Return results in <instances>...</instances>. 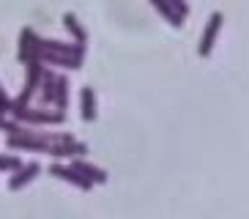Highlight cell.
I'll use <instances>...</instances> for the list:
<instances>
[{
    "label": "cell",
    "instance_id": "1",
    "mask_svg": "<svg viewBox=\"0 0 249 219\" xmlns=\"http://www.w3.org/2000/svg\"><path fill=\"white\" fill-rule=\"evenodd\" d=\"M19 121H36V124H60L63 121V112H44V110H22V112H17Z\"/></svg>",
    "mask_w": 249,
    "mask_h": 219
},
{
    "label": "cell",
    "instance_id": "2",
    "mask_svg": "<svg viewBox=\"0 0 249 219\" xmlns=\"http://www.w3.org/2000/svg\"><path fill=\"white\" fill-rule=\"evenodd\" d=\"M219 22H222V14H213L211 17V22H208V28H205V33H203V41H200V55H208L211 52V47H213V38H216V33H219Z\"/></svg>",
    "mask_w": 249,
    "mask_h": 219
},
{
    "label": "cell",
    "instance_id": "3",
    "mask_svg": "<svg viewBox=\"0 0 249 219\" xmlns=\"http://www.w3.org/2000/svg\"><path fill=\"white\" fill-rule=\"evenodd\" d=\"M50 173L52 175H60V178L69 181V183H77V186H82V189H90V181H88V178H82L74 167H60V164H55V167H50Z\"/></svg>",
    "mask_w": 249,
    "mask_h": 219
},
{
    "label": "cell",
    "instance_id": "4",
    "mask_svg": "<svg viewBox=\"0 0 249 219\" xmlns=\"http://www.w3.org/2000/svg\"><path fill=\"white\" fill-rule=\"evenodd\" d=\"M38 175V164H30V167H25V170H19V175L17 178H11L8 181V189H19V186H25L28 181H33Z\"/></svg>",
    "mask_w": 249,
    "mask_h": 219
},
{
    "label": "cell",
    "instance_id": "5",
    "mask_svg": "<svg viewBox=\"0 0 249 219\" xmlns=\"http://www.w3.org/2000/svg\"><path fill=\"white\" fill-rule=\"evenodd\" d=\"M156 8H159L161 14H167L173 25H178V22H181V14L186 17V6H181V3H176V6H170V3H156Z\"/></svg>",
    "mask_w": 249,
    "mask_h": 219
},
{
    "label": "cell",
    "instance_id": "6",
    "mask_svg": "<svg viewBox=\"0 0 249 219\" xmlns=\"http://www.w3.org/2000/svg\"><path fill=\"white\" fill-rule=\"evenodd\" d=\"M74 170L77 173H82V175H88V181H107V173L104 170H96V167H90V164H85V162H74Z\"/></svg>",
    "mask_w": 249,
    "mask_h": 219
},
{
    "label": "cell",
    "instance_id": "7",
    "mask_svg": "<svg viewBox=\"0 0 249 219\" xmlns=\"http://www.w3.org/2000/svg\"><path fill=\"white\" fill-rule=\"evenodd\" d=\"M82 118H85V121H93V118H96L93 88H82Z\"/></svg>",
    "mask_w": 249,
    "mask_h": 219
},
{
    "label": "cell",
    "instance_id": "8",
    "mask_svg": "<svg viewBox=\"0 0 249 219\" xmlns=\"http://www.w3.org/2000/svg\"><path fill=\"white\" fill-rule=\"evenodd\" d=\"M63 22H66L69 33H71V36H77V44H85V30L80 28L77 17H74V14H66V17H63Z\"/></svg>",
    "mask_w": 249,
    "mask_h": 219
},
{
    "label": "cell",
    "instance_id": "9",
    "mask_svg": "<svg viewBox=\"0 0 249 219\" xmlns=\"http://www.w3.org/2000/svg\"><path fill=\"white\" fill-rule=\"evenodd\" d=\"M85 151H88V148L82 146V143H71V140H69L63 148H52V153H58V156H63V153H85Z\"/></svg>",
    "mask_w": 249,
    "mask_h": 219
},
{
    "label": "cell",
    "instance_id": "10",
    "mask_svg": "<svg viewBox=\"0 0 249 219\" xmlns=\"http://www.w3.org/2000/svg\"><path fill=\"white\" fill-rule=\"evenodd\" d=\"M19 167V159H0V170H17Z\"/></svg>",
    "mask_w": 249,
    "mask_h": 219
},
{
    "label": "cell",
    "instance_id": "11",
    "mask_svg": "<svg viewBox=\"0 0 249 219\" xmlns=\"http://www.w3.org/2000/svg\"><path fill=\"white\" fill-rule=\"evenodd\" d=\"M0 110H8V99L3 96V91H0Z\"/></svg>",
    "mask_w": 249,
    "mask_h": 219
}]
</instances>
